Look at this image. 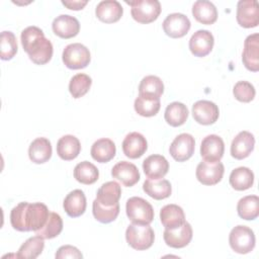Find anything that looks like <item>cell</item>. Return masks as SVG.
I'll return each instance as SVG.
<instances>
[{
  "label": "cell",
  "mask_w": 259,
  "mask_h": 259,
  "mask_svg": "<svg viewBox=\"0 0 259 259\" xmlns=\"http://www.w3.org/2000/svg\"><path fill=\"white\" fill-rule=\"evenodd\" d=\"M50 211L46 204L41 202L28 203L19 202L10 212V223L14 230L19 232L34 233L40 230L49 218Z\"/></svg>",
  "instance_id": "cell-1"
},
{
  "label": "cell",
  "mask_w": 259,
  "mask_h": 259,
  "mask_svg": "<svg viewBox=\"0 0 259 259\" xmlns=\"http://www.w3.org/2000/svg\"><path fill=\"white\" fill-rule=\"evenodd\" d=\"M21 45L30 61L36 65L49 63L53 57V45L45 37L44 31L37 26L24 28L20 35Z\"/></svg>",
  "instance_id": "cell-2"
},
{
  "label": "cell",
  "mask_w": 259,
  "mask_h": 259,
  "mask_svg": "<svg viewBox=\"0 0 259 259\" xmlns=\"http://www.w3.org/2000/svg\"><path fill=\"white\" fill-rule=\"evenodd\" d=\"M125 211L133 224L150 225L154 220L153 206L149 201L139 196H133L126 200Z\"/></svg>",
  "instance_id": "cell-3"
},
{
  "label": "cell",
  "mask_w": 259,
  "mask_h": 259,
  "mask_svg": "<svg viewBox=\"0 0 259 259\" xmlns=\"http://www.w3.org/2000/svg\"><path fill=\"white\" fill-rule=\"evenodd\" d=\"M125 240L135 250H147L153 245L155 234L150 225L131 224L125 231Z\"/></svg>",
  "instance_id": "cell-4"
},
{
  "label": "cell",
  "mask_w": 259,
  "mask_h": 259,
  "mask_svg": "<svg viewBox=\"0 0 259 259\" xmlns=\"http://www.w3.org/2000/svg\"><path fill=\"white\" fill-rule=\"evenodd\" d=\"M125 3L132 7L131 14L139 23L153 22L161 13V4L158 0H134Z\"/></svg>",
  "instance_id": "cell-5"
},
{
  "label": "cell",
  "mask_w": 259,
  "mask_h": 259,
  "mask_svg": "<svg viewBox=\"0 0 259 259\" xmlns=\"http://www.w3.org/2000/svg\"><path fill=\"white\" fill-rule=\"evenodd\" d=\"M65 66L72 70L83 69L90 63L91 56L89 50L80 42L70 44L65 47L62 55Z\"/></svg>",
  "instance_id": "cell-6"
},
{
  "label": "cell",
  "mask_w": 259,
  "mask_h": 259,
  "mask_svg": "<svg viewBox=\"0 0 259 259\" xmlns=\"http://www.w3.org/2000/svg\"><path fill=\"white\" fill-rule=\"evenodd\" d=\"M229 243L232 250L236 253H250L255 247L254 232L247 226H236L229 235Z\"/></svg>",
  "instance_id": "cell-7"
},
{
  "label": "cell",
  "mask_w": 259,
  "mask_h": 259,
  "mask_svg": "<svg viewBox=\"0 0 259 259\" xmlns=\"http://www.w3.org/2000/svg\"><path fill=\"white\" fill-rule=\"evenodd\" d=\"M195 149L194 138L187 133L178 135L170 145L169 152L177 162H184L191 158Z\"/></svg>",
  "instance_id": "cell-8"
},
{
  "label": "cell",
  "mask_w": 259,
  "mask_h": 259,
  "mask_svg": "<svg viewBox=\"0 0 259 259\" xmlns=\"http://www.w3.org/2000/svg\"><path fill=\"white\" fill-rule=\"evenodd\" d=\"M225 172V167L222 162L201 161L195 171L197 180L203 185H214L219 183Z\"/></svg>",
  "instance_id": "cell-9"
},
{
  "label": "cell",
  "mask_w": 259,
  "mask_h": 259,
  "mask_svg": "<svg viewBox=\"0 0 259 259\" xmlns=\"http://www.w3.org/2000/svg\"><path fill=\"white\" fill-rule=\"evenodd\" d=\"M236 18L245 28L256 27L259 23V6L256 0H241L237 5Z\"/></svg>",
  "instance_id": "cell-10"
},
{
  "label": "cell",
  "mask_w": 259,
  "mask_h": 259,
  "mask_svg": "<svg viewBox=\"0 0 259 259\" xmlns=\"http://www.w3.org/2000/svg\"><path fill=\"white\" fill-rule=\"evenodd\" d=\"M189 18L182 13H171L163 21L164 32L173 38L184 36L190 29Z\"/></svg>",
  "instance_id": "cell-11"
},
{
  "label": "cell",
  "mask_w": 259,
  "mask_h": 259,
  "mask_svg": "<svg viewBox=\"0 0 259 259\" xmlns=\"http://www.w3.org/2000/svg\"><path fill=\"white\" fill-rule=\"evenodd\" d=\"M219 115L218 105L209 100H198L192 105V116L200 124H212L218 120Z\"/></svg>",
  "instance_id": "cell-12"
},
{
  "label": "cell",
  "mask_w": 259,
  "mask_h": 259,
  "mask_svg": "<svg viewBox=\"0 0 259 259\" xmlns=\"http://www.w3.org/2000/svg\"><path fill=\"white\" fill-rule=\"evenodd\" d=\"M225 144L218 135L206 136L200 145V155L204 161L219 162L224 156Z\"/></svg>",
  "instance_id": "cell-13"
},
{
  "label": "cell",
  "mask_w": 259,
  "mask_h": 259,
  "mask_svg": "<svg viewBox=\"0 0 259 259\" xmlns=\"http://www.w3.org/2000/svg\"><path fill=\"white\" fill-rule=\"evenodd\" d=\"M214 44L213 35L206 29H199L195 31L189 39V50L195 57H205L208 55Z\"/></svg>",
  "instance_id": "cell-14"
},
{
  "label": "cell",
  "mask_w": 259,
  "mask_h": 259,
  "mask_svg": "<svg viewBox=\"0 0 259 259\" xmlns=\"http://www.w3.org/2000/svg\"><path fill=\"white\" fill-rule=\"evenodd\" d=\"M192 228L189 223L185 222L181 227L174 229V230H168L165 229L163 238L167 246L175 249L183 248L187 246L191 239H192Z\"/></svg>",
  "instance_id": "cell-15"
},
{
  "label": "cell",
  "mask_w": 259,
  "mask_h": 259,
  "mask_svg": "<svg viewBox=\"0 0 259 259\" xmlns=\"http://www.w3.org/2000/svg\"><path fill=\"white\" fill-rule=\"evenodd\" d=\"M53 31L62 38H71L76 36L80 31V23L74 16L61 14L57 16L52 23Z\"/></svg>",
  "instance_id": "cell-16"
},
{
  "label": "cell",
  "mask_w": 259,
  "mask_h": 259,
  "mask_svg": "<svg viewBox=\"0 0 259 259\" xmlns=\"http://www.w3.org/2000/svg\"><path fill=\"white\" fill-rule=\"evenodd\" d=\"M244 66L252 72L259 70V34L253 33L246 37L242 54Z\"/></svg>",
  "instance_id": "cell-17"
},
{
  "label": "cell",
  "mask_w": 259,
  "mask_h": 259,
  "mask_svg": "<svg viewBox=\"0 0 259 259\" xmlns=\"http://www.w3.org/2000/svg\"><path fill=\"white\" fill-rule=\"evenodd\" d=\"M111 175L126 187H132L140 180L139 169L135 164L127 161L116 163L111 169Z\"/></svg>",
  "instance_id": "cell-18"
},
{
  "label": "cell",
  "mask_w": 259,
  "mask_h": 259,
  "mask_svg": "<svg viewBox=\"0 0 259 259\" xmlns=\"http://www.w3.org/2000/svg\"><path fill=\"white\" fill-rule=\"evenodd\" d=\"M148 149L146 138L138 133L133 132L125 136L122 142L123 154L130 159H138L142 157Z\"/></svg>",
  "instance_id": "cell-19"
},
{
  "label": "cell",
  "mask_w": 259,
  "mask_h": 259,
  "mask_svg": "<svg viewBox=\"0 0 259 259\" xmlns=\"http://www.w3.org/2000/svg\"><path fill=\"white\" fill-rule=\"evenodd\" d=\"M254 145L255 138L250 132H240L231 144V155L237 160L245 159L254 150Z\"/></svg>",
  "instance_id": "cell-20"
},
{
  "label": "cell",
  "mask_w": 259,
  "mask_h": 259,
  "mask_svg": "<svg viewBox=\"0 0 259 259\" xmlns=\"http://www.w3.org/2000/svg\"><path fill=\"white\" fill-rule=\"evenodd\" d=\"M123 9L121 4L116 0H104L97 4L95 14L97 18L105 23H113L120 19Z\"/></svg>",
  "instance_id": "cell-21"
},
{
  "label": "cell",
  "mask_w": 259,
  "mask_h": 259,
  "mask_svg": "<svg viewBox=\"0 0 259 259\" xmlns=\"http://www.w3.org/2000/svg\"><path fill=\"white\" fill-rule=\"evenodd\" d=\"M143 170L149 179H160L168 173L169 163L162 155H151L144 160Z\"/></svg>",
  "instance_id": "cell-22"
},
{
  "label": "cell",
  "mask_w": 259,
  "mask_h": 259,
  "mask_svg": "<svg viewBox=\"0 0 259 259\" xmlns=\"http://www.w3.org/2000/svg\"><path fill=\"white\" fill-rule=\"evenodd\" d=\"M160 221L165 229L174 230L185 223V214L182 207L171 203L161 208Z\"/></svg>",
  "instance_id": "cell-23"
},
{
  "label": "cell",
  "mask_w": 259,
  "mask_h": 259,
  "mask_svg": "<svg viewBox=\"0 0 259 259\" xmlns=\"http://www.w3.org/2000/svg\"><path fill=\"white\" fill-rule=\"evenodd\" d=\"M63 207L71 218H78L86 210V196L81 189H74L64 199Z\"/></svg>",
  "instance_id": "cell-24"
},
{
  "label": "cell",
  "mask_w": 259,
  "mask_h": 259,
  "mask_svg": "<svg viewBox=\"0 0 259 259\" xmlns=\"http://www.w3.org/2000/svg\"><path fill=\"white\" fill-rule=\"evenodd\" d=\"M51 142L44 137L33 140L28 148V157L31 162L35 164H42L48 162L52 157Z\"/></svg>",
  "instance_id": "cell-25"
},
{
  "label": "cell",
  "mask_w": 259,
  "mask_h": 259,
  "mask_svg": "<svg viewBox=\"0 0 259 259\" xmlns=\"http://www.w3.org/2000/svg\"><path fill=\"white\" fill-rule=\"evenodd\" d=\"M80 151V141L73 135L63 136L57 143V154L65 161H70L77 158Z\"/></svg>",
  "instance_id": "cell-26"
},
{
  "label": "cell",
  "mask_w": 259,
  "mask_h": 259,
  "mask_svg": "<svg viewBox=\"0 0 259 259\" xmlns=\"http://www.w3.org/2000/svg\"><path fill=\"white\" fill-rule=\"evenodd\" d=\"M116 153L115 144L107 138H102L93 143L90 154L99 163H107L114 158Z\"/></svg>",
  "instance_id": "cell-27"
},
{
  "label": "cell",
  "mask_w": 259,
  "mask_h": 259,
  "mask_svg": "<svg viewBox=\"0 0 259 259\" xmlns=\"http://www.w3.org/2000/svg\"><path fill=\"white\" fill-rule=\"evenodd\" d=\"M193 17L202 24H212L218 19V10L213 3L207 0H198L192 6Z\"/></svg>",
  "instance_id": "cell-28"
},
{
  "label": "cell",
  "mask_w": 259,
  "mask_h": 259,
  "mask_svg": "<svg viewBox=\"0 0 259 259\" xmlns=\"http://www.w3.org/2000/svg\"><path fill=\"white\" fill-rule=\"evenodd\" d=\"M164 92L163 81L154 75L146 76L139 85V96L151 99H160Z\"/></svg>",
  "instance_id": "cell-29"
},
{
  "label": "cell",
  "mask_w": 259,
  "mask_h": 259,
  "mask_svg": "<svg viewBox=\"0 0 259 259\" xmlns=\"http://www.w3.org/2000/svg\"><path fill=\"white\" fill-rule=\"evenodd\" d=\"M144 191L152 198L161 200L171 195V183L164 178L160 179H147L143 184Z\"/></svg>",
  "instance_id": "cell-30"
},
{
  "label": "cell",
  "mask_w": 259,
  "mask_h": 259,
  "mask_svg": "<svg viewBox=\"0 0 259 259\" xmlns=\"http://www.w3.org/2000/svg\"><path fill=\"white\" fill-rule=\"evenodd\" d=\"M120 195V185L115 181H108L99 187L97 190L96 199L104 206H111L118 203Z\"/></svg>",
  "instance_id": "cell-31"
},
{
  "label": "cell",
  "mask_w": 259,
  "mask_h": 259,
  "mask_svg": "<svg viewBox=\"0 0 259 259\" xmlns=\"http://www.w3.org/2000/svg\"><path fill=\"white\" fill-rule=\"evenodd\" d=\"M188 113L189 112L185 104L178 101H174L166 107L164 117L168 124L176 127L185 123L188 117Z\"/></svg>",
  "instance_id": "cell-32"
},
{
  "label": "cell",
  "mask_w": 259,
  "mask_h": 259,
  "mask_svg": "<svg viewBox=\"0 0 259 259\" xmlns=\"http://www.w3.org/2000/svg\"><path fill=\"white\" fill-rule=\"evenodd\" d=\"M231 186L239 191L249 189L254 183V173L248 167H238L230 174Z\"/></svg>",
  "instance_id": "cell-33"
},
{
  "label": "cell",
  "mask_w": 259,
  "mask_h": 259,
  "mask_svg": "<svg viewBox=\"0 0 259 259\" xmlns=\"http://www.w3.org/2000/svg\"><path fill=\"white\" fill-rule=\"evenodd\" d=\"M237 211L239 217L243 220H255L259 215V197L257 195H247L242 197L238 201Z\"/></svg>",
  "instance_id": "cell-34"
},
{
  "label": "cell",
  "mask_w": 259,
  "mask_h": 259,
  "mask_svg": "<svg viewBox=\"0 0 259 259\" xmlns=\"http://www.w3.org/2000/svg\"><path fill=\"white\" fill-rule=\"evenodd\" d=\"M98 177L99 171L97 167L88 161L80 162L74 168V178L82 184H93L97 181Z\"/></svg>",
  "instance_id": "cell-35"
},
{
  "label": "cell",
  "mask_w": 259,
  "mask_h": 259,
  "mask_svg": "<svg viewBox=\"0 0 259 259\" xmlns=\"http://www.w3.org/2000/svg\"><path fill=\"white\" fill-rule=\"evenodd\" d=\"M44 238L40 236L36 235L34 237L28 238L18 249V252L16 254L17 258H29V259H34L38 255L41 254L44 247H45V242Z\"/></svg>",
  "instance_id": "cell-36"
},
{
  "label": "cell",
  "mask_w": 259,
  "mask_h": 259,
  "mask_svg": "<svg viewBox=\"0 0 259 259\" xmlns=\"http://www.w3.org/2000/svg\"><path fill=\"white\" fill-rule=\"evenodd\" d=\"M92 212L98 222L102 224H108L117 218L119 213V203L111 206H104L95 198L92 203Z\"/></svg>",
  "instance_id": "cell-37"
},
{
  "label": "cell",
  "mask_w": 259,
  "mask_h": 259,
  "mask_svg": "<svg viewBox=\"0 0 259 259\" xmlns=\"http://www.w3.org/2000/svg\"><path fill=\"white\" fill-rule=\"evenodd\" d=\"M63 230V220L57 212H50L45 226L35 232V235L44 239H53L61 234Z\"/></svg>",
  "instance_id": "cell-38"
},
{
  "label": "cell",
  "mask_w": 259,
  "mask_h": 259,
  "mask_svg": "<svg viewBox=\"0 0 259 259\" xmlns=\"http://www.w3.org/2000/svg\"><path fill=\"white\" fill-rule=\"evenodd\" d=\"M92 84V79L84 74V73H79L74 75L70 82H69V91L73 98H80L84 96L90 89Z\"/></svg>",
  "instance_id": "cell-39"
},
{
  "label": "cell",
  "mask_w": 259,
  "mask_h": 259,
  "mask_svg": "<svg viewBox=\"0 0 259 259\" xmlns=\"http://www.w3.org/2000/svg\"><path fill=\"white\" fill-rule=\"evenodd\" d=\"M134 107L139 115L144 117H151L159 112L161 102L160 99H151L138 96L135 100Z\"/></svg>",
  "instance_id": "cell-40"
},
{
  "label": "cell",
  "mask_w": 259,
  "mask_h": 259,
  "mask_svg": "<svg viewBox=\"0 0 259 259\" xmlns=\"http://www.w3.org/2000/svg\"><path fill=\"white\" fill-rule=\"evenodd\" d=\"M1 60L7 61L11 60L17 53V39L12 31H2L1 32Z\"/></svg>",
  "instance_id": "cell-41"
},
{
  "label": "cell",
  "mask_w": 259,
  "mask_h": 259,
  "mask_svg": "<svg viewBox=\"0 0 259 259\" xmlns=\"http://www.w3.org/2000/svg\"><path fill=\"white\" fill-rule=\"evenodd\" d=\"M235 98L241 102H250L254 99L256 91L254 86L248 81H239L233 88Z\"/></svg>",
  "instance_id": "cell-42"
},
{
  "label": "cell",
  "mask_w": 259,
  "mask_h": 259,
  "mask_svg": "<svg viewBox=\"0 0 259 259\" xmlns=\"http://www.w3.org/2000/svg\"><path fill=\"white\" fill-rule=\"evenodd\" d=\"M55 257L56 259H64V258L80 259L83 257V255L76 247L71 245H64L58 249Z\"/></svg>",
  "instance_id": "cell-43"
},
{
  "label": "cell",
  "mask_w": 259,
  "mask_h": 259,
  "mask_svg": "<svg viewBox=\"0 0 259 259\" xmlns=\"http://www.w3.org/2000/svg\"><path fill=\"white\" fill-rule=\"evenodd\" d=\"M88 3V1H62V4L66 7H68L71 10H80L83 9V7Z\"/></svg>",
  "instance_id": "cell-44"
}]
</instances>
